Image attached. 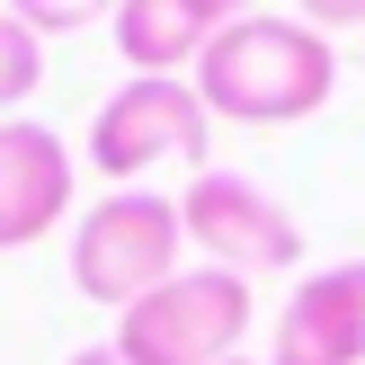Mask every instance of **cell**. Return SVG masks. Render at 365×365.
<instances>
[{"label":"cell","instance_id":"6da1fadb","mask_svg":"<svg viewBox=\"0 0 365 365\" xmlns=\"http://www.w3.org/2000/svg\"><path fill=\"white\" fill-rule=\"evenodd\" d=\"M196 98H205V116L223 125H303L330 107L339 89V53L321 27H303V18H232V27H214V45L196 53Z\"/></svg>","mask_w":365,"mask_h":365},{"label":"cell","instance_id":"7a4b0ae2","mask_svg":"<svg viewBox=\"0 0 365 365\" xmlns=\"http://www.w3.org/2000/svg\"><path fill=\"white\" fill-rule=\"evenodd\" d=\"M178 250H187V223H178L170 196L116 187L71 223V285L107 312H134L143 294H160L178 277Z\"/></svg>","mask_w":365,"mask_h":365},{"label":"cell","instance_id":"3957f363","mask_svg":"<svg viewBox=\"0 0 365 365\" xmlns=\"http://www.w3.org/2000/svg\"><path fill=\"white\" fill-rule=\"evenodd\" d=\"M250 312H259L250 277H232V267H178L160 294H143L134 312H116V339L107 348L125 365H223L250 339Z\"/></svg>","mask_w":365,"mask_h":365},{"label":"cell","instance_id":"277c9868","mask_svg":"<svg viewBox=\"0 0 365 365\" xmlns=\"http://www.w3.org/2000/svg\"><path fill=\"white\" fill-rule=\"evenodd\" d=\"M205 98H196V81H152V71H134L125 89H107L98 116H89V170L116 178V187H134L152 160H205Z\"/></svg>","mask_w":365,"mask_h":365},{"label":"cell","instance_id":"5b68a950","mask_svg":"<svg viewBox=\"0 0 365 365\" xmlns=\"http://www.w3.org/2000/svg\"><path fill=\"white\" fill-rule=\"evenodd\" d=\"M178 223L205 250V267H232V277H277L303 259V223L241 170H196L178 196Z\"/></svg>","mask_w":365,"mask_h":365},{"label":"cell","instance_id":"8992f818","mask_svg":"<svg viewBox=\"0 0 365 365\" xmlns=\"http://www.w3.org/2000/svg\"><path fill=\"white\" fill-rule=\"evenodd\" d=\"M71 214V143L36 116H0V250L45 241Z\"/></svg>","mask_w":365,"mask_h":365},{"label":"cell","instance_id":"52a82bcc","mask_svg":"<svg viewBox=\"0 0 365 365\" xmlns=\"http://www.w3.org/2000/svg\"><path fill=\"white\" fill-rule=\"evenodd\" d=\"M277 365H365V259L312 267L277 312Z\"/></svg>","mask_w":365,"mask_h":365},{"label":"cell","instance_id":"ba28073f","mask_svg":"<svg viewBox=\"0 0 365 365\" xmlns=\"http://www.w3.org/2000/svg\"><path fill=\"white\" fill-rule=\"evenodd\" d=\"M107 36H116V53L134 71H152V81H187L196 53L214 45V18L187 9V0H116Z\"/></svg>","mask_w":365,"mask_h":365},{"label":"cell","instance_id":"9c48e42d","mask_svg":"<svg viewBox=\"0 0 365 365\" xmlns=\"http://www.w3.org/2000/svg\"><path fill=\"white\" fill-rule=\"evenodd\" d=\"M36 81H45V36H27L9 9H0V116H9V107H27Z\"/></svg>","mask_w":365,"mask_h":365},{"label":"cell","instance_id":"30bf717a","mask_svg":"<svg viewBox=\"0 0 365 365\" xmlns=\"http://www.w3.org/2000/svg\"><path fill=\"white\" fill-rule=\"evenodd\" d=\"M9 18H18L27 36H71V27L116 18V0H9Z\"/></svg>","mask_w":365,"mask_h":365},{"label":"cell","instance_id":"8fae6325","mask_svg":"<svg viewBox=\"0 0 365 365\" xmlns=\"http://www.w3.org/2000/svg\"><path fill=\"white\" fill-rule=\"evenodd\" d=\"M303 27H365V0H303Z\"/></svg>","mask_w":365,"mask_h":365},{"label":"cell","instance_id":"7c38bea8","mask_svg":"<svg viewBox=\"0 0 365 365\" xmlns=\"http://www.w3.org/2000/svg\"><path fill=\"white\" fill-rule=\"evenodd\" d=\"M187 9H205L214 27H232V18H250V0H187Z\"/></svg>","mask_w":365,"mask_h":365},{"label":"cell","instance_id":"4fadbf2b","mask_svg":"<svg viewBox=\"0 0 365 365\" xmlns=\"http://www.w3.org/2000/svg\"><path fill=\"white\" fill-rule=\"evenodd\" d=\"M63 365H125L116 348H81V356H63Z\"/></svg>","mask_w":365,"mask_h":365},{"label":"cell","instance_id":"5bb4252c","mask_svg":"<svg viewBox=\"0 0 365 365\" xmlns=\"http://www.w3.org/2000/svg\"><path fill=\"white\" fill-rule=\"evenodd\" d=\"M223 365H259V356H223Z\"/></svg>","mask_w":365,"mask_h":365}]
</instances>
